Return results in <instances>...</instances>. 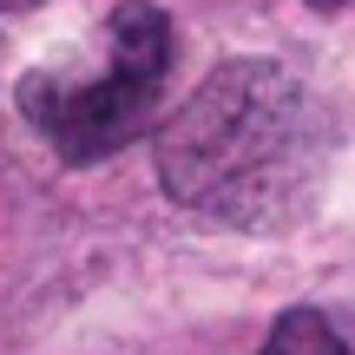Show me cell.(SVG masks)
<instances>
[{
    "label": "cell",
    "mask_w": 355,
    "mask_h": 355,
    "mask_svg": "<svg viewBox=\"0 0 355 355\" xmlns=\"http://www.w3.org/2000/svg\"><path fill=\"white\" fill-rule=\"evenodd\" d=\"M309 7H343V0H309Z\"/></svg>",
    "instance_id": "obj_4"
},
{
    "label": "cell",
    "mask_w": 355,
    "mask_h": 355,
    "mask_svg": "<svg viewBox=\"0 0 355 355\" xmlns=\"http://www.w3.org/2000/svg\"><path fill=\"white\" fill-rule=\"evenodd\" d=\"M316 165L309 99L283 66L230 60L184 99V112L158 132V178L184 211L224 224H270L290 211Z\"/></svg>",
    "instance_id": "obj_1"
},
{
    "label": "cell",
    "mask_w": 355,
    "mask_h": 355,
    "mask_svg": "<svg viewBox=\"0 0 355 355\" xmlns=\"http://www.w3.org/2000/svg\"><path fill=\"white\" fill-rule=\"evenodd\" d=\"M0 7H26V0H0Z\"/></svg>",
    "instance_id": "obj_5"
},
{
    "label": "cell",
    "mask_w": 355,
    "mask_h": 355,
    "mask_svg": "<svg viewBox=\"0 0 355 355\" xmlns=\"http://www.w3.org/2000/svg\"><path fill=\"white\" fill-rule=\"evenodd\" d=\"M263 355H349L343 336L329 329V316H316V309H290V316L270 329Z\"/></svg>",
    "instance_id": "obj_3"
},
{
    "label": "cell",
    "mask_w": 355,
    "mask_h": 355,
    "mask_svg": "<svg viewBox=\"0 0 355 355\" xmlns=\"http://www.w3.org/2000/svg\"><path fill=\"white\" fill-rule=\"evenodd\" d=\"M171 66V26L158 7H119L112 20V66L99 79H26L20 105L33 112V125L60 145L73 165L105 158L119 145H132L158 112Z\"/></svg>",
    "instance_id": "obj_2"
}]
</instances>
